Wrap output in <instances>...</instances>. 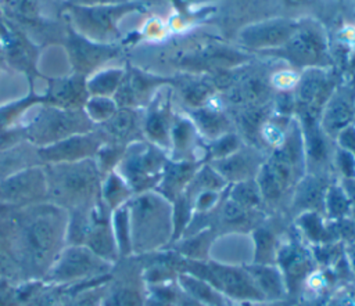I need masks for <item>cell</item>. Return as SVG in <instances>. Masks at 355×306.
I'll use <instances>...</instances> for the list:
<instances>
[{"instance_id": "1", "label": "cell", "mask_w": 355, "mask_h": 306, "mask_svg": "<svg viewBox=\"0 0 355 306\" xmlns=\"http://www.w3.org/2000/svg\"><path fill=\"white\" fill-rule=\"evenodd\" d=\"M305 152L298 120H291L284 140L263 159L255 181L262 199L280 201L305 176Z\"/></svg>"}, {"instance_id": "2", "label": "cell", "mask_w": 355, "mask_h": 306, "mask_svg": "<svg viewBox=\"0 0 355 306\" xmlns=\"http://www.w3.org/2000/svg\"><path fill=\"white\" fill-rule=\"evenodd\" d=\"M147 10L144 0H129L118 4L76 6L67 4L64 21L79 35L100 43H122L119 22L129 14Z\"/></svg>"}, {"instance_id": "3", "label": "cell", "mask_w": 355, "mask_h": 306, "mask_svg": "<svg viewBox=\"0 0 355 306\" xmlns=\"http://www.w3.org/2000/svg\"><path fill=\"white\" fill-rule=\"evenodd\" d=\"M266 54L283 58L293 69L333 66L326 32L322 25L312 19H298L297 29L286 44Z\"/></svg>"}, {"instance_id": "4", "label": "cell", "mask_w": 355, "mask_h": 306, "mask_svg": "<svg viewBox=\"0 0 355 306\" xmlns=\"http://www.w3.org/2000/svg\"><path fill=\"white\" fill-rule=\"evenodd\" d=\"M62 47L68 64L71 65V72L86 78L108 66L110 62L123 54L122 43H100L90 40L75 32L68 24Z\"/></svg>"}, {"instance_id": "5", "label": "cell", "mask_w": 355, "mask_h": 306, "mask_svg": "<svg viewBox=\"0 0 355 306\" xmlns=\"http://www.w3.org/2000/svg\"><path fill=\"white\" fill-rule=\"evenodd\" d=\"M338 84L333 68H308L300 73L293 90L294 109L298 118H320L322 109Z\"/></svg>"}, {"instance_id": "6", "label": "cell", "mask_w": 355, "mask_h": 306, "mask_svg": "<svg viewBox=\"0 0 355 306\" xmlns=\"http://www.w3.org/2000/svg\"><path fill=\"white\" fill-rule=\"evenodd\" d=\"M172 84H175V78L157 75L129 62L125 65L123 79L112 98L118 108H133L143 101H151L159 89Z\"/></svg>"}, {"instance_id": "7", "label": "cell", "mask_w": 355, "mask_h": 306, "mask_svg": "<svg viewBox=\"0 0 355 306\" xmlns=\"http://www.w3.org/2000/svg\"><path fill=\"white\" fill-rule=\"evenodd\" d=\"M87 115L80 109L46 108L32 123L31 136L33 140L46 143H57L69 137L72 133H80L89 126Z\"/></svg>"}, {"instance_id": "8", "label": "cell", "mask_w": 355, "mask_h": 306, "mask_svg": "<svg viewBox=\"0 0 355 306\" xmlns=\"http://www.w3.org/2000/svg\"><path fill=\"white\" fill-rule=\"evenodd\" d=\"M272 72L265 68H252L248 64L241 66L239 79L226 90V100L236 108L263 107L272 102L273 87L270 83Z\"/></svg>"}, {"instance_id": "9", "label": "cell", "mask_w": 355, "mask_h": 306, "mask_svg": "<svg viewBox=\"0 0 355 306\" xmlns=\"http://www.w3.org/2000/svg\"><path fill=\"white\" fill-rule=\"evenodd\" d=\"M298 19L270 18L244 26L239 33V42L251 51L268 53L280 48L297 29Z\"/></svg>"}, {"instance_id": "10", "label": "cell", "mask_w": 355, "mask_h": 306, "mask_svg": "<svg viewBox=\"0 0 355 306\" xmlns=\"http://www.w3.org/2000/svg\"><path fill=\"white\" fill-rule=\"evenodd\" d=\"M355 120V84L338 83L326 101L319 125L330 137L336 138L341 130Z\"/></svg>"}, {"instance_id": "11", "label": "cell", "mask_w": 355, "mask_h": 306, "mask_svg": "<svg viewBox=\"0 0 355 306\" xmlns=\"http://www.w3.org/2000/svg\"><path fill=\"white\" fill-rule=\"evenodd\" d=\"M51 183L57 194L80 197L93 190L96 172L92 162L65 163L51 170Z\"/></svg>"}, {"instance_id": "12", "label": "cell", "mask_w": 355, "mask_h": 306, "mask_svg": "<svg viewBox=\"0 0 355 306\" xmlns=\"http://www.w3.org/2000/svg\"><path fill=\"white\" fill-rule=\"evenodd\" d=\"M47 80L49 87L43 98L50 104L65 109H78V107L86 104L89 98L86 76L71 72L68 75L49 78Z\"/></svg>"}, {"instance_id": "13", "label": "cell", "mask_w": 355, "mask_h": 306, "mask_svg": "<svg viewBox=\"0 0 355 306\" xmlns=\"http://www.w3.org/2000/svg\"><path fill=\"white\" fill-rule=\"evenodd\" d=\"M263 159L255 150L239 148L236 152L211 161V166L220 174L226 183H239L255 179Z\"/></svg>"}, {"instance_id": "14", "label": "cell", "mask_w": 355, "mask_h": 306, "mask_svg": "<svg viewBox=\"0 0 355 306\" xmlns=\"http://www.w3.org/2000/svg\"><path fill=\"white\" fill-rule=\"evenodd\" d=\"M3 47L8 66L17 69L28 78H35L39 75L37 46L26 35L10 26V32L3 40Z\"/></svg>"}, {"instance_id": "15", "label": "cell", "mask_w": 355, "mask_h": 306, "mask_svg": "<svg viewBox=\"0 0 355 306\" xmlns=\"http://www.w3.org/2000/svg\"><path fill=\"white\" fill-rule=\"evenodd\" d=\"M162 89H159L151 98V105L148 107V112L144 119V133L158 147L169 148L173 116L171 114L168 100L169 93L165 97Z\"/></svg>"}, {"instance_id": "16", "label": "cell", "mask_w": 355, "mask_h": 306, "mask_svg": "<svg viewBox=\"0 0 355 306\" xmlns=\"http://www.w3.org/2000/svg\"><path fill=\"white\" fill-rule=\"evenodd\" d=\"M211 274L215 277L216 287L223 288L227 295L232 298L240 299H261L262 294L257 288L252 278L248 273L232 267V266H222L214 264L211 267Z\"/></svg>"}, {"instance_id": "17", "label": "cell", "mask_w": 355, "mask_h": 306, "mask_svg": "<svg viewBox=\"0 0 355 306\" xmlns=\"http://www.w3.org/2000/svg\"><path fill=\"white\" fill-rule=\"evenodd\" d=\"M155 148H143L126 158V177L132 186H141L144 181L157 177L164 168V156Z\"/></svg>"}, {"instance_id": "18", "label": "cell", "mask_w": 355, "mask_h": 306, "mask_svg": "<svg viewBox=\"0 0 355 306\" xmlns=\"http://www.w3.org/2000/svg\"><path fill=\"white\" fill-rule=\"evenodd\" d=\"M326 174L305 173L293 190V206L302 212H318L324 209V195L327 190Z\"/></svg>"}, {"instance_id": "19", "label": "cell", "mask_w": 355, "mask_h": 306, "mask_svg": "<svg viewBox=\"0 0 355 306\" xmlns=\"http://www.w3.org/2000/svg\"><path fill=\"white\" fill-rule=\"evenodd\" d=\"M190 119L197 132L209 141L229 133L230 129V119L227 115L222 109L211 107L209 104L200 108H193L190 111Z\"/></svg>"}, {"instance_id": "20", "label": "cell", "mask_w": 355, "mask_h": 306, "mask_svg": "<svg viewBox=\"0 0 355 306\" xmlns=\"http://www.w3.org/2000/svg\"><path fill=\"white\" fill-rule=\"evenodd\" d=\"M97 147V140L93 136H69L60 140L50 147L44 148L43 156L49 161H72L78 159L89 152H93Z\"/></svg>"}, {"instance_id": "21", "label": "cell", "mask_w": 355, "mask_h": 306, "mask_svg": "<svg viewBox=\"0 0 355 306\" xmlns=\"http://www.w3.org/2000/svg\"><path fill=\"white\" fill-rule=\"evenodd\" d=\"M198 166L194 161H173L164 168L161 174V187L165 195L178 197L184 192L186 186L193 180Z\"/></svg>"}, {"instance_id": "22", "label": "cell", "mask_w": 355, "mask_h": 306, "mask_svg": "<svg viewBox=\"0 0 355 306\" xmlns=\"http://www.w3.org/2000/svg\"><path fill=\"white\" fill-rule=\"evenodd\" d=\"M173 86L180 89L182 100L190 107V109L208 105L216 93L215 87L208 79V75H202L200 78H183L182 80L175 78Z\"/></svg>"}, {"instance_id": "23", "label": "cell", "mask_w": 355, "mask_h": 306, "mask_svg": "<svg viewBox=\"0 0 355 306\" xmlns=\"http://www.w3.org/2000/svg\"><path fill=\"white\" fill-rule=\"evenodd\" d=\"M197 129L190 118L176 115L172 122L171 129V151L173 161H187L186 155L189 151L194 150Z\"/></svg>"}, {"instance_id": "24", "label": "cell", "mask_w": 355, "mask_h": 306, "mask_svg": "<svg viewBox=\"0 0 355 306\" xmlns=\"http://www.w3.org/2000/svg\"><path fill=\"white\" fill-rule=\"evenodd\" d=\"M125 75V66H105L86 78L89 97H114Z\"/></svg>"}, {"instance_id": "25", "label": "cell", "mask_w": 355, "mask_h": 306, "mask_svg": "<svg viewBox=\"0 0 355 306\" xmlns=\"http://www.w3.org/2000/svg\"><path fill=\"white\" fill-rule=\"evenodd\" d=\"M251 278L255 282L259 292L272 298H279L283 294V282L280 278V274L272 269L266 267L263 264H258L257 267L250 269Z\"/></svg>"}, {"instance_id": "26", "label": "cell", "mask_w": 355, "mask_h": 306, "mask_svg": "<svg viewBox=\"0 0 355 306\" xmlns=\"http://www.w3.org/2000/svg\"><path fill=\"white\" fill-rule=\"evenodd\" d=\"M137 118L133 108H118L115 114L104 122L105 130L116 137V138H125L130 136L136 130Z\"/></svg>"}, {"instance_id": "27", "label": "cell", "mask_w": 355, "mask_h": 306, "mask_svg": "<svg viewBox=\"0 0 355 306\" xmlns=\"http://www.w3.org/2000/svg\"><path fill=\"white\" fill-rule=\"evenodd\" d=\"M229 195H230V199H233L243 208H247L251 210L257 209L263 201L255 179L234 183Z\"/></svg>"}, {"instance_id": "28", "label": "cell", "mask_w": 355, "mask_h": 306, "mask_svg": "<svg viewBox=\"0 0 355 306\" xmlns=\"http://www.w3.org/2000/svg\"><path fill=\"white\" fill-rule=\"evenodd\" d=\"M324 209L336 219L344 217L351 212L349 199L341 183H329L324 195Z\"/></svg>"}, {"instance_id": "29", "label": "cell", "mask_w": 355, "mask_h": 306, "mask_svg": "<svg viewBox=\"0 0 355 306\" xmlns=\"http://www.w3.org/2000/svg\"><path fill=\"white\" fill-rule=\"evenodd\" d=\"M118 105L112 97H101V96H90L85 104V114L93 122H105L108 120Z\"/></svg>"}, {"instance_id": "30", "label": "cell", "mask_w": 355, "mask_h": 306, "mask_svg": "<svg viewBox=\"0 0 355 306\" xmlns=\"http://www.w3.org/2000/svg\"><path fill=\"white\" fill-rule=\"evenodd\" d=\"M182 282L193 299L202 302V303H208V305L211 303L215 306L222 305V298L218 294H215L208 284L198 281L196 278H190V277H183Z\"/></svg>"}, {"instance_id": "31", "label": "cell", "mask_w": 355, "mask_h": 306, "mask_svg": "<svg viewBox=\"0 0 355 306\" xmlns=\"http://www.w3.org/2000/svg\"><path fill=\"white\" fill-rule=\"evenodd\" d=\"M239 148H241V143H240V136L229 132L215 140L211 141L209 144V154L212 161L214 159H220L225 158L233 152H236Z\"/></svg>"}, {"instance_id": "32", "label": "cell", "mask_w": 355, "mask_h": 306, "mask_svg": "<svg viewBox=\"0 0 355 306\" xmlns=\"http://www.w3.org/2000/svg\"><path fill=\"white\" fill-rule=\"evenodd\" d=\"M31 241L37 251H47L53 244V227L47 220H36L31 227Z\"/></svg>"}, {"instance_id": "33", "label": "cell", "mask_w": 355, "mask_h": 306, "mask_svg": "<svg viewBox=\"0 0 355 306\" xmlns=\"http://www.w3.org/2000/svg\"><path fill=\"white\" fill-rule=\"evenodd\" d=\"M333 163L337 169V173H340L341 179H355V155L336 147L333 152Z\"/></svg>"}, {"instance_id": "34", "label": "cell", "mask_w": 355, "mask_h": 306, "mask_svg": "<svg viewBox=\"0 0 355 306\" xmlns=\"http://www.w3.org/2000/svg\"><path fill=\"white\" fill-rule=\"evenodd\" d=\"M300 73L293 68L280 69L276 72H272L270 75V83L273 90L277 91H293L297 82H298Z\"/></svg>"}, {"instance_id": "35", "label": "cell", "mask_w": 355, "mask_h": 306, "mask_svg": "<svg viewBox=\"0 0 355 306\" xmlns=\"http://www.w3.org/2000/svg\"><path fill=\"white\" fill-rule=\"evenodd\" d=\"M168 28L157 18H151L147 21V24L141 29L143 37H146L148 42H157L162 40L164 36L166 35Z\"/></svg>"}, {"instance_id": "36", "label": "cell", "mask_w": 355, "mask_h": 306, "mask_svg": "<svg viewBox=\"0 0 355 306\" xmlns=\"http://www.w3.org/2000/svg\"><path fill=\"white\" fill-rule=\"evenodd\" d=\"M334 140L337 147L355 155V125L354 123L345 127L344 130H341Z\"/></svg>"}, {"instance_id": "37", "label": "cell", "mask_w": 355, "mask_h": 306, "mask_svg": "<svg viewBox=\"0 0 355 306\" xmlns=\"http://www.w3.org/2000/svg\"><path fill=\"white\" fill-rule=\"evenodd\" d=\"M114 306H141V300L135 291L123 289L119 294H116Z\"/></svg>"}, {"instance_id": "38", "label": "cell", "mask_w": 355, "mask_h": 306, "mask_svg": "<svg viewBox=\"0 0 355 306\" xmlns=\"http://www.w3.org/2000/svg\"><path fill=\"white\" fill-rule=\"evenodd\" d=\"M340 183L344 187L349 199V213H352L355 217V179H341Z\"/></svg>"}, {"instance_id": "39", "label": "cell", "mask_w": 355, "mask_h": 306, "mask_svg": "<svg viewBox=\"0 0 355 306\" xmlns=\"http://www.w3.org/2000/svg\"><path fill=\"white\" fill-rule=\"evenodd\" d=\"M129 0H68L67 4H76V6H101V4H118L125 3Z\"/></svg>"}, {"instance_id": "40", "label": "cell", "mask_w": 355, "mask_h": 306, "mask_svg": "<svg viewBox=\"0 0 355 306\" xmlns=\"http://www.w3.org/2000/svg\"><path fill=\"white\" fill-rule=\"evenodd\" d=\"M8 32H10V26H8V24L3 19V17L0 15V42H3V40L7 37Z\"/></svg>"}, {"instance_id": "41", "label": "cell", "mask_w": 355, "mask_h": 306, "mask_svg": "<svg viewBox=\"0 0 355 306\" xmlns=\"http://www.w3.org/2000/svg\"><path fill=\"white\" fill-rule=\"evenodd\" d=\"M7 65H8V62H7V58H6L3 42H0V73L3 72V69H4Z\"/></svg>"}, {"instance_id": "42", "label": "cell", "mask_w": 355, "mask_h": 306, "mask_svg": "<svg viewBox=\"0 0 355 306\" xmlns=\"http://www.w3.org/2000/svg\"><path fill=\"white\" fill-rule=\"evenodd\" d=\"M180 306H205V303L202 302H198L196 299H190V298H186L184 300H182V305Z\"/></svg>"}, {"instance_id": "43", "label": "cell", "mask_w": 355, "mask_h": 306, "mask_svg": "<svg viewBox=\"0 0 355 306\" xmlns=\"http://www.w3.org/2000/svg\"><path fill=\"white\" fill-rule=\"evenodd\" d=\"M283 1L290 6H305V4L312 3L313 0H283Z\"/></svg>"}, {"instance_id": "44", "label": "cell", "mask_w": 355, "mask_h": 306, "mask_svg": "<svg viewBox=\"0 0 355 306\" xmlns=\"http://www.w3.org/2000/svg\"><path fill=\"white\" fill-rule=\"evenodd\" d=\"M270 306H283V305H270Z\"/></svg>"}, {"instance_id": "45", "label": "cell", "mask_w": 355, "mask_h": 306, "mask_svg": "<svg viewBox=\"0 0 355 306\" xmlns=\"http://www.w3.org/2000/svg\"><path fill=\"white\" fill-rule=\"evenodd\" d=\"M338 1H340V3H341V1H343V0H338Z\"/></svg>"}]
</instances>
